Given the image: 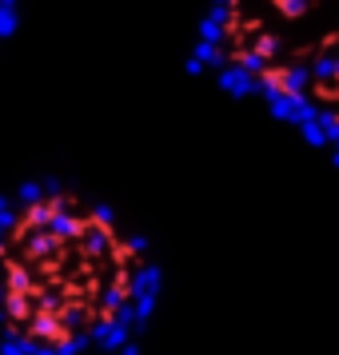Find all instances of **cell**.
I'll list each match as a JSON object with an SVG mask.
<instances>
[{
  "mask_svg": "<svg viewBox=\"0 0 339 355\" xmlns=\"http://www.w3.org/2000/svg\"><path fill=\"white\" fill-rule=\"evenodd\" d=\"M195 64L320 152H336V0H211Z\"/></svg>",
  "mask_w": 339,
  "mask_h": 355,
  "instance_id": "2",
  "label": "cell"
},
{
  "mask_svg": "<svg viewBox=\"0 0 339 355\" xmlns=\"http://www.w3.org/2000/svg\"><path fill=\"white\" fill-rule=\"evenodd\" d=\"M148 240L64 180L0 200V355H132L156 304Z\"/></svg>",
  "mask_w": 339,
  "mask_h": 355,
  "instance_id": "1",
  "label": "cell"
},
{
  "mask_svg": "<svg viewBox=\"0 0 339 355\" xmlns=\"http://www.w3.org/2000/svg\"><path fill=\"white\" fill-rule=\"evenodd\" d=\"M12 17V0H0V33H4V24Z\"/></svg>",
  "mask_w": 339,
  "mask_h": 355,
  "instance_id": "3",
  "label": "cell"
}]
</instances>
